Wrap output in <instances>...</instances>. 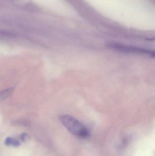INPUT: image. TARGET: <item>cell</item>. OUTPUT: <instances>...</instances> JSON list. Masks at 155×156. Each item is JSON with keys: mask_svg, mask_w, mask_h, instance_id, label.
<instances>
[{"mask_svg": "<svg viewBox=\"0 0 155 156\" xmlns=\"http://www.w3.org/2000/svg\"><path fill=\"white\" fill-rule=\"evenodd\" d=\"M59 120L73 135L81 138H88L90 136V132L86 126L73 116L66 115H61Z\"/></svg>", "mask_w": 155, "mask_h": 156, "instance_id": "obj_1", "label": "cell"}, {"mask_svg": "<svg viewBox=\"0 0 155 156\" xmlns=\"http://www.w3.org/2000/svg\"><path fill=\"white\" fill-rule=\"evenodd\" d=\"M5 144L7 146H12L13 147H18L21 144L20 141L14 137H6L5 140Z\"/></svg>", "mask_w": 155, "mask_h": 156, "instance_id": "obj_3", "label": "cell"}, {"mask_svg": "<svg viewBox=\"0 0 155 156\" xmlns=\"http://www.w3.org/2000/svg\"><path fill=\"white\" fill-rule=\"evenodd\" d=\"M152 1H153V2H155V0H152Z\"/></svg>", "mask_w": 155, "mask_h": 156, "instance_id": "obj_5", "label": "cell"}, {"mask_svg": "<svg viewBox=\"0 0 155 156\" xmlns=\"http://www.w3.org/2000/svg\"><path fill=\"white\" fill-rule=\"evenodd\" d=\"M27 134L25 133H24L22 134L21 135V139L22 141H23V142H25V141L26 140V138H27Z\"/></svg>", "mask_w": 155, "mask_h": 156, "instance_id": "obj_4", "label": "cell"}, {"mask_svg": "<svg viewBox=\"0 0 155 156\" xmlns=\"http://www.w3.org/2000/svg\"><path fill=\"white\" fill-rule=\"evenodd\" d=\"M109 48H113L120 52L126 53H137V54H146L155 57V51L139 48L136 47L116 43H110L107 45Z\"/></svg>", "mask_w": 155, "mask_h": 156, "instance_id": "obj_2", "label": "cell"}]
</instances>
